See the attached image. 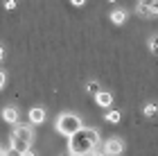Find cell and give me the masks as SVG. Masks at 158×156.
<instances>
[{
	"instance_id": "6da1fadb",
	"label": "cell",
	"mask_w": 158,
	"mask_h": 156,
	"mask_svg": "<svg viewBox=\"0 0 158 156\" xmlns=\"http://www.w3.org/2000/svg\"><path fill=\"white\" fill-rule=\"evenodd\" d=\"M99 145V133L97 129H88V127H84V129H79L75 136H70V143H68V150L73 156H86L90 154L95 147Z\"/></svg>"
},
{
	"instance_id": "7a4b0ae2",
	"label": "cell",
	"mask_w": 158,
	"mask_h": 156,
	"mask_svg": "<svg viewBox=\"0 0 158 156\" xmlns=\"http://www.w3.org/2000/svg\"><path fill=\"white\" fill-rule=\"evenodd\" d=\"M79 129H84L81 127V120H79L75 113H63V116H59V120H56V131L63 133V136H75V133Z\"/></svg>"
},
{
	"instance_id": "3957f363",
	"label": "cell",
	"mask_w": 158,
	"mask_h": 156,
	"mask_svg": "<svg viewBox=\"0 0 158 156\" xmlns=\"http://www.w3.org/2000/svg\"><path fill=\"white\" fill-rule=\"evenodd\" d=\"M32 140H34L32 127H16V129H14V133H11V147H16V150L23 152V154L30 150Z\"/></svg>"
},
{
	"instance_id": "277c9868",
	"label": "cell",
	"mask_w": 158,
	"mask_h": 156,
	"mask_svg": "<svg viewBox=\"0 0 158 156\" xmlns=\"http://www.w3.org/2000/svg\"><path fill=\"white\" fill-rule=\"evenodd\" d=\"M102 147H104L106 156H122L124 154V143H122L120 138H109Z\"/></svg>"
},
{
	"instance_id": "5b68a950",
	"label": "cell",
	"mask_w": 158,
	"mask_h": 156,
	"mask_svg": "<svg viewBox=\"0 0 158 156\" xmlns=\"http://www.w3.org/2000/svg\"><path fill=\"white\" fill-rule=\"evenodd\" d=\"M95 102H97V106H102V109H109V106L113 104V95L109 93V91H99V93L95 95Z\"/></svg>"
},
{
	"instance_id": "8992f818",
	"label": "cell",
	"mask_w": 158,
	"mask_h": 156,
	"mask_svg": "<svg viewBox=\"0 0 158 156\" xmlns=\"http://www.w3.org/2000/svg\"><path fill=\"white\" fill-rule=\"evenodd\" d=\"M2 118L9 124H14V122H18V111L14 109V106H5V109H2Z\"/></svg>"
},
{
	"instance_id": "52a82bcc",
	"label": "cell",
	"mask_w": 158,
	"mask_h": 156,
	"mask_svg": "<svg viewBox=\"0 0 158 156\" xmlns=\"http://www.w3.org/2000/svg\"><path fill=\"white\" fill-rule=\"evenodd\" d=\"M30 120H32L34 124H41L43 120H45V111H43L41 106H34V109L30 111Z\"/></svg>"
},
{
	"instance_id": "ba28073f",
	"label": "cell",
	"mask_w": 158,
	"mask_h": 156,
	"mask_svg": "<svg viewBox=\"0 0 158 156\" xmlns=\"http://www.w3.org/2000/svg\"><path fill=\"white\" fill-rule=\"evenodd\" d=\"M111 23L124 25V23H127V9H115V11H111Z\"/></svg>"
},
{
	"instance_id": "9c48e42d",
	"label": "cell",
	"mask_w": 158,
	"mask_h": 156,
	"mask_svg": "<svg viewBox=\"0 0 158 156\" xmlns=\"http://www.w3.org/2000/svg\"><path fill=\"white\" fill-rule=\"evenodd\" d=\"M156 113H158V104L156 102L145 104V109H142V116H145V118H156Z\"/></svg>"
},
{
	"instance_id": "30bf717a",
	"label": "cell",
	"mask_w": 158,
	"mask_h": 156,
	"mask_svg": "<svg viewBox=\"0 0 158 156\" xmlns=\"http://www.w3.org/2000/svg\"><path fill=\"white\" fill-rule=\"evenodd\" d=\"M120 118H122L120 111H109V113H106V122H111V124H118Z\"/></svg>"
},
{
	"instance_id": "8fae6325",
	"label": "cell",
	"mask_w": 158,
	"mask_h": 156,
	"mask_svg": "<svg viewBox=\"0 0 158 156\" xmlns=\"http://www.w3.org/2000/svg\"><path fill=\"white\" fill-rule=\"evenodd\" d=\"M86 91H88V93H90L93 97H95V95H97V93H99L102 88H99V84H97V82H88V86H86Z\"/></svg>"
},
{
	"instance_id": "7c38bea8",
	"label": "cell",
	"mask_w": 158,
	"mask_h": 156,
	"mask_svg": "<svg viewBox=\"0 0 158 156\" xmlns=\"http://www.w3.org/2000/svg\"><path fill=\"white\" fill-rule=\"evenodd\" d=\"M147 45H149V50H152V54H158V36H152L147 41Z\"/></svg>"
},
{
	"instance_id": "4fadbf2b",
	"label": "cell",
	"mask_w": 158,
	"mask_h": 156,
	"mask_svg": "<svg viewBox=\"0 0 158 156\" xmlns=\"http://www.w3.org/2000/svg\"><path fill=\"white\" fill-rule=\"evenodd\" d=\"M2 156H23V152H18L16 147H9V150H5Z\"/></svg>"
},
{
	"instance_id": "5bb4252c",
	"label": "cell",
	"mask_w": 158,
	"mask_h": 156,
	"mask_svg": "<svg viewBox=\"0 0 158 156\" xmlns=\"http://www.w3.org/2000/svg\"><path fill=\"white\" fill-rule=\"evenodd\" d=\"M90 156H106V152H104V147H99V145H97L95 150L90 152Z\"/></svg>"
},
{
	"instance_id": "9a60e30c",
	"label": "cell",
	"mask_w": 158,
	"mask_h": 156,
	"mask_svg": "<svg viewBox=\"0 0 158 156\" xmlns=\"http://www.w3.org/2000/svg\"><path fill=\"white\" fill-rule=\"evenodd\" d=\"M154 2H158V0H138V7H147V9H149Z\"/></svg>"
},
{
	"instance_id": "2e32d148",
	"label": "cell",
	"mask_w": 158,
	"mask_h": 156,
	"mask_svg": "<svg viewBox=\"0 0 158 156\" xmlns=\"http://www.w3.org/2000/svg\"><path fill=\"white\" fill-rule=\"evenodd\" d=\"M5 9H16V0H5Z\"/></svg>"
},
{
	"instance_id": "e0dca14e",
	"label": "cell",
	"mask_w": 158,
	"mask_h": 156,
	"mask_svg": "<svg viewBox=\"0 0 158 156\" xmlns=\"http://www.w3.org/2000/svg\"><path fill=\"white\" fill-rule=\"evenodd\" d=\"M70 2H73L75 7H81V5H86V0H70Z\"/></svg>"
},
{
	"instance_id": "ac0fdd59",
	"label": "cell",
	"mask_w": 158,
	"mask_h": 156,
	"mask_svg": "<svg viewBox=\"0 0 158 156\" xmlns=\"http://www.w3.org/2000/svg\"><path fill=\"white\" fill-rule=\"evenodd\" d=\"M5 86V73H0V88Z\"/></svg>"
},
{
	"instance_id": "d6986e66",
	"label": "cell",
	"mask_w": 158,
	"mask_h": 156,
	"mask_svg": "<svg viewBox=\"0 0 158 156\" xmlns=\"http://www.w3.org/2000/svg\"><path fill=\"white\" fill-rule=\"evenodd\" d=\"M23 156H36V154H34V152H32V150H27V152H25V154H23Z\"/></svg>"
},
{
	"instance_id": "ffe728a7",
	"label": "cell",
	"mask_w": 158,
	"mask_h": 156,
	"mask_svg": "<svg viewBox=\"0 0 158 156\" xmlns=\"http://www.w3.org/2000/svg\"><path fill=\"white\" fill-rule=\"evenodd\" d=\"M2 57H5V48L0 45V59H2Z\"/></svg>"
},
{
	"instance_id": "44dd1931",
	"label": "cell",
	"mask_w": 158,
	"mask_h": 156,
	"mask_svg": "<svg viewBox=\"0 0 158 156\" xmlns=\"http://www.w3.org/2000/svg\"><path fill=\"white\" fill-rule=\"evenodd\" d=\"M109 2H118V0H109Z\"/></svg>"
},
{
	"instance_id": "7402d4cb",
	"label": "cell",
	"mask_w": 158,
	"mask_h": 156,
	"mask_svg": "<svg viewBox=\"0 0 158 156\" xmlns=\"http://www.w3.org/2000/svg\"><path fill=\"white\" fill-rule=\"evenodd\" d=\"M0 156H2V150H0Z\"/></svg>"
},
{
	"instance_id": "603a6c76",
	"label": "cell",
	"mask_w": 158,
	"mask_h": 156,
	"mask_svg": "<svg viewBox=\"0 0 158 156\" xmlns=\"http://www.w3.org/2000/svg\"><path fill=\"white\" fill-rule=\"evenodd\" d=\"M68 156H73V154H68Z\"/></svg>"
}]
</instances>
